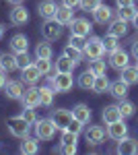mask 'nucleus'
Returning a JSON list of instances; mask_svg holds the SVG:
<instances>
[{"instance_id": "f257e3e1", "label": "nucleus", "mask_w": 138, "mask_h": 155, "mask_svg": "<svg viewBox=\"0 0 138 155\" xmlns=\"http://www.w3.org/2000/svg\"><path fill=\"white\" fill-rule=\"evenodd\" d=\"M47 85L56 91V93H66L72 89V72H56V77H47Z\"/></svg>"}, {"instance_id": "f03ea898", "label": "nucleus", "mask_w": 138, "mask_h": 155, "mask_svg": "<svg viewBox=\"0 0 138 155\" xmlns=\"http://www.w3.org/2000/svg\"><path fill=\"white\" fill-rule=\"evenodd\" d=\"M35 137L39 139V141H52L54 139V134H56L58 126L54 124V120L52 118H41V120H35Z\"/></svg>"}, {"instance_id": "7ed1b4c3", "label": "nucleus", "mask_w": 138, "mask_h": 155, "mask_svg": "<svg viewBox=\"0 0 138 155\" xmlns=\"http://www.w3.org/2000/svg\"><path fill=\"white\" fill-rule=\"evenodd\" d=\"M82 52H85V56H89L91 60L103 58V54H105L103 37H97V35L89 37V39H87V44H85V48H82Z\"/></svg>"}, {"instance_id": "20e7f679", "label": "nucleus", "mask_w": 138, "mask_h": 155, "mask_svg": "<svg viewBox=\"0 0 138 155\" xmlns=\"http://www.w3.org/2000/svg\"><path fill=\"white\" fill-rule=\"evenodd\" d=\"M8 130H11L12 137H17V139H25L27 134H29V122L23 118V116H12V118H8Z\"/></svg>"}, {"instance_id": "39448f33", "label": "nucleus", "mask_w": 138, "mask_h": 155, "mask_svg": "<svg viewBox=\"0 0 138 155\" xmlns=\"http://www.w3.org/2000/svg\"><path fill=\"white\" fill-rule=\"evenodd\" d=\"M76 141H79V134L70 130H62V137H60V149L62 153H68V155H74L76 153Z\"/></svg>"}, {"instance_id": "423d86ee", "label": "nucleus", "mask_w": 138, "mask_h": 155, "mask_svg": "<svg viewBox=\"0 0 138 155\" xmlns=\"http://www.w3.org/2000/svg\"><path fill=\"white\" fill-rule=\"evenodd\" d=\"M41 35L46 37L47 41H54L62 35V25L58 23L56 19H46V23L41 25Z\"/></svg>"}, {"instance_id": "0eeeda50", "label": "nucleus", "mask_w": 138, "mask_h": 155, "mask_svg": "<svg viewBox=\"0 0 138 155\" xmlns=\"http://www.w3.org/2000/svg\"><path fill=\"white\" fill-rule=\"evenodd\" d=\"M128 64H130V56H128L126 50L117 48L114 52H109V66L115 68V71H122V68H126Z\"/></svg>"}, {"instance_id": "6e6552de", "label": "nucleus", "mask_w": 138, "mask_h": 155, "mask_svg": "<svg viewBox=\"0 0 138 155\" xmlns=\"http://www.w3.org/2000/svg\"><path fill=\"white\" fill-rule=\"evenodd\" d=\"M50 118L54 120L58 130H66V126H68L70 120H72V112L70 110H64V107H58V110H52V116Z\"/></svg>"}, {"instance_id": "1a4fd4ad", "label": "nucleus", "mask_w": 138, "mask_h": 155, "mask_svg": "<svg viewBox=\"0 0 138 155\" xmlns=\"http://www.w3.org/2000/svg\"><path fill=\"white\" fill-rule=\"evenodd\" d=\"M120 155H136L138 153V141L136 139H130V137H124L117 141V149H115Z\"/></svg>"}, {"instance_id": "9d476101", "label": "nucleus", "mask_w": 138, "mask_h": 155, "mask_svg": "<svg viewBox=\"0 0 138 155\" xmlns=\"http://www.w3.org/2000/svg\"><path fill=\"white\" fill-rule=\"evenodd\" d=\"M91 23L87 19H72L70 23V35H81V37H87L91 33Z\"/></svg>"}, {"instance_id": "9b49d317", "label": "nucleus", "mask_w": 138, "mask_h": 155, "mask_svg": "<svg viewBox=\"0 0 138 155\" xmlns=\"http://www.w3.org/2000/svg\"><path fill=\"white\" fill-rule=\"evenodd\" d=\"M107 137H109V139H114V141H120V139L128 137V126L122 122V120L111 122V124H107Z\"/></svg>"}, {"instance_id": "f8f14e48", "label": "nucleus", "mask_w": 138, "mask_h": 155, "mask_svg": "<svg viewBox=\"0 0 138 155\" xmlns=\"http://www.w3.org/2000/svg\"><path fill=\"white\" fill-rule=\"evenodd\" d=\"M85 139L89 145H101L105 139V128L103 126H89V130L85 132Z\"/></svg>"}, {"instance_id": "ddd939ff", "label": "nucleus", "mask_w": 138, "mask_h": 155, "mask_svg": "<svg viewBox=\"0 0 138 155\" xmlns=\"http://www.w3.org/2000/svg\"><path fill=\"white\" fill-rule=\"evenodd\" d=\"M29 21V11L25 8L23 4H14L11 11V23L12 25H25Z\"/></svg>"}, {"instance_id": "4468645a", "label": "nucleus", "mask_w": 138, "mask_h": 155, "mask_svg": "<svg viewBox=\"0 0 138 155\" xmlns=\"http://www.w3.org/2000/svg\"><path fill=\"white\" fill-rule=\"evenodd\" d=\"M111 17H114V11H111L107 4H99V6L93 11V19H95V23H99V25L109 23Z\"/></svg>"}, {"instance_id": "2eb2a0df", "label": "nucleus", "mask_w": 138, "mask_h": 155, "mask_svg": "<svg viewBox=\"0 0 138 155\" xmlns=\"http://www.w3.org/2000/svg\"><path fill=\"white\" fill-rule=\"evenodd\" d=\"M39 77H43V74H41L39 68L35 66V62L29 64V66H25L23 71H21V79H23V83H27V85H35L37 81H39Z\"/></svg>"}, {"instance_id": "dca6fc26", "label": "nucleus", "mask_w": 138, "mask_h": 155, "mask_svg": "<svg viewBox=\"0 0 138 155\" xmlns=\"http://www.w3.org/2000/svg\"><path fill=\"white\" fill-rule=\"evenodd\" d=\"M21 101H23V106H27V107H37L39 106V89H37L35 85H29V89L23 91Z\"/></svg>"}, {"instance_id": "f3484780", "label": "nucleus", "mask_w": 138, "mask_h": 155, "mask_svg": "<svg viewBox=\"0 0 138 155\" xmlns=\"http://www.w3.org/2000/svg\"><path fill=\"white\" fill-rule=\"evenodd\" d=\"M4 91H6V97L8 99H21L23 97V81H8L4 85Z\"/></svg>"}, {"instance_id": "a211bd4d", "label": "nucleus", "mask_w": 138, "mask_h": 155, "mask_svg": "<svg viewBox=\"0 0 138 155\" xmlns=\"http://www.w3.org/2000/svg\"><path fill=\"white\" fill-rule=\"evenodd\" d=\"M101 118H103L105 124H111V122H117V120H124V116H122L117 106H105L103 112H101Z\"/></svg>"}, {"instance_id": "6ab92c4d", "label": "nucleus", "mask_w": 138, "mask_h": 155, "mask_svg": "<svg viewBox=\"0 0 138 155\" xmlns=\"http://www.w3.org/2000/svg\"><path fill=\"white\" fill-rule=\"evenodd\" d=\"M54 19H56L62 27H64V25H70V23H72V19H74V8H68V6L62 4V6H58L56 17H54Z\"/></svg>"}, {"instance_id": "aec40b11", "label": "nucleus", "mask_w": 138, "mask_h": 155, "mask_svg": "<svg viewBox=\"0 0 138 155\" xmlns=\"http://www.w3.org/2000/svg\"><path fill=\"white\" fill-rule=\"evenodd\" d=\"M91 110H89V106H85V104H79V106L72 107V118H76L79 122H82V124H89L91 122Z\"/></svg>"}, {"instance_id": "412c9836", "label": "nucleus", "mask_w": 138, "mask_h": 155, "mask_svg": "<svg viewBox=\"0 0 138 155\" xmlns=\"http://www.w3.org/2000/svg\"><path fill=\"white\" fill-rule=\"evenodd\" d=\"M109 33L115 37H124L128 33V21H124V19H115V21H109Z\"/></svg>"}, {"instance_id": "4be33fe9", "label": "nucleus", "mask_w": 138, "mask_h": 155, "mask_svg": "<svg viewBox=\"0 0 138 155\" xmlns=\"http://www.w3.org/2000/svg\"><path fill=\"white\" fill-rule=\"evenodd\" d=\"M29 48V39L23 35V33H17V35H12L11 39V50L14 54H21V52H27Z\"/></svg>"}, {"instance_id": "5701e85b", "label": "nucleus", "mask_w": 138, "mask_h": 155, "mask_svg": "<svg viewBox=\"0 0 138 155\" xmlns=\"http://www.w3.org/2000/svg\"><path fill=\"white\" fill-rule=\"evenodd\" d=\"M56 11H58V4L54 0H43V2L39 4V8H37V12H39L43 19H54V17H56Z\"/></svg>"}, {"instance_id": "b1692460", "label": "nucleus", "mask_w": 138, "mask_h": 155, "mask_svg": "<svg viewBox=\"0 0 138 155\" xmlns=\"http://www.w3.org/2000/svg\"><path fill=\"white\" fill-rule=\"evenodd\" d=\"M39 151V139L35 137V139H31V137H25L23 143H21V153L23 155H35Z\"/></svg>"}, {"instance_id": "393cba45", "label": "nucleus", "mask_w": 138, "mask_h": 155, "mask_svg": "<svg viewBox=\"0 0 138 155\" xmlns=\"http://www.w3.org/2000/svg\"><path fill=\"white\" fill-rule=\"evenodd\" d=\"M14 68H17V56L2 52V54H0V71L2 72H12Z\"/></svg>"}, {"instance_id": "a878e982", "label": "nucleus", "mask_w": 138, "mask_h": 155, "mask_svg": "<svg viewBox=\"0 0 138 155\" xmlns=\"http://www.w3.org/2000/svg\"><path fill=\"white\" fill-rule=\"evenodd\" d=\"M120 72H122V81H124L128 87H130V85H138V68L136 66H130V64H128L126 68H122Z\"/></svg>"}, {"instance_id": "bb28decb", "label": "nucleus", "mask_w": 138, "mask_h": 155, "mask_svg": "<svg viewBox=\"0 0 138 155\" xmlns=\"http://www.w3.org/2000/svg\"><path fill=\"white\" fill-rule=\"evenodd\" d=\"M54 95H56V91H54L50 85H46V87H39V106L50 107L52 104H54Z\"/></svg>"}, {"instance_id": "cd10ccee", "label": "nucleus", "mask_w": 138, "mask_h": 155, "mask_svg": "<svg viewBox=\"0 0 138 155\" xmlns=\"http://www.w3.org/2000/svg\"><path fill=\"white\" fill-rule=\"evenodd\" d=\"M74 66H76V62L72 58H68L66 54H62V56L56 60V72H72Z\"/></svg>"}, {"instance_id": "c85d7f7f", "label": "nucleus", "mask_w": 138, "mask_h": 155, "mask_svg": "<svg viewBox=\"0 0 138 155\" xmlns=\"http://www.w3.org/2000/svg\"><path fill=\"white\" fill-rule=\"evenodd\" d=\"M109 93L115 97V99H124L128 95V85L120 79V81H114V83L109 85Z\"/></svg>"}, {"instance_id": "c756f323", "label": "nucleus", "mask_w": 138, "mask_h": 155, "mask_svg": "<svg viewBox=\"0 0 138 155\" xmlns=\"http://www.w3.org/2000/svg\"><path fill=\"white\" fill-rule=\"evenodd\" d=\"M109 79H107V74H97L95 77V83H93V91L95 93H105V91H109Z\"/></svg>"}, {"instance_id": "7c9ffc66", "label": "nucleus", "mask_w": 138, "mask_h": 155, "mask_svg": "<svg viewBox=\"0 0 138 155\" xmlns=\"http://www.w3.org/2000/svg\"><path fill=\"white\" fill-rule=\"evenodd\" d=\"M52 54H54V50H52V46H50L47 41H41V44H37V48H35V58L52 60Z\"/></svg>"}, {"instance_id": "2f4dec72", "label": "nucleus", "mask_w": 138, "mask_h": 155, "mask_svg": "<svg viewBox=\"0 0 138 155\" xmlns=\"http://www.w3.org/2000/svg\"><path fill=\"white\" fill-rule=\"evenodd\" d=\"M120 112H122V116H124V118H132V116H134V112H136V106H134V104H132V101H128L126 97H124V99H120Z\"/></svg>"}, {"instance_id": "473e14b6", "label": "nucleus", "mask_w": 138, "mask_h": 155, "mask_svg": "<svg viewBox=\"0 0 138 155\" xmlns=\"http://www.w3.org/2000/svg\"><path fill=\"white\" fill-rule=\"evenodd\" d=\"M93 83H95V74L91 71H85L79 77V87L81 89H93Z\"/></svg>"}, {"instance_id": "72a5a7b5", "label": "nucleus", "mask_w": 138, "mask_h": 155, "mask_svg": "<svg viewBox=\"0 0 138 155\" xmlns=\"http://www.w3.org/2000/svg\"><path fill=\"white\" fill-rule=\"evenodd\" d=\"M89 71L97 77V74H105L107 72V66H105V60H101V58H95L91 62V66H89Z\"/></svg>"}, {"instance_id": "f704fd0d", "label": "nucleus", "mask_w": 138, "mask_h": 155, "mask_svg": "<svg viewBox=\"0 0 138 155\" xmlns=\"http://www.w3.org/2000/svg\"><path fill=\"white\" fill-rule=\"evenodd\" d=\"M64 54H66L68 58H72L74 62H76V64H79V62L82 60V56H85V52H82V50L74 48V46H70V44L66 46V48H64Z\"/></svg>"}, {"instance_id": "c9c22d12", "label": "nucleus", "mask_w": 138, "mask_h": 155, "mask_svg": "<svg viewBox=\"0 0 138 155\" xmlns=\"http://www.w3.org/2000/svg\"><path fill=\"white\" fill-rule=\"evenodd\" d=\"M117 39L120 37L111 35V33H107V35L103 37V46H105V52H114V50L120 48V44H117Z\"/></svg>"}, {"instance_id": "e433bc0d", "label": "nucleus", "mask_w": 138, "mask_h": 155, "mask_svg": "<svg viewBox=\"0 0 138 155\" xmlns=\"http://www.w3.org/2000/svg\"><path fill=\"white\" fill-rule=\"evenodd\" d=\"M17 56V68L19 71H23L25 66H29V64H33V58L27 54V52H21V54H14Z\"/></svg>"}, {"instance_id": "4c0bfd02", "label": "nucleus", "mask_w": 138, "mask_h": 155, "mask_svg": "<svg viewBox=\"0 0 138 155\" xmlns=\"http://www.w3.org/2000/svg\"><path fill=\"white\" fill-rule=\"evenodd\" d=\"M99 4H101V0H81V2H79L81 11H85V12H93Z\"/></svg>"}, {"instance_id": "58836bf2", "label": "nucleus", "mask_w": 138, "mask_h": 155, "mask_svg": "<svg viewBox=\"0 0 138 155\" xmlns=\"http://www.w3.org/2000/svg\"><path fill=\"white\" fill-rule=\"evenodd\" d=\"M134 12H136V6H134V4H132V6H122V8H120V19L132 21V19H134Z\"/></svg>"}, {"instance_id": "ea45409f", "label": "nucleus", "mask_w": 138, "mask_h": 155, "mask_svg": "<svg viewBox=\"0 0 138 155\" xmlns=\"http://www.w3.org/2000/svg\"><path fill=\"white\" fill-rule=\"evenodd\" d=\"M35 66L39 68L41 74H50V71H52V62L46 60V58H37V60H35Z\"/></svg>"}, {"instance_id": "a19ab883", "label": "nucleus", "mask_w": 138, "mask_h": 155, "mask_svg": "<svg viewBox=\"0 0 138 155\" xmlns=\"http://www.w3.org/2000/svg\"><path fill=\"white\" fill-rule=\"evenodd\" d=\"M82 126H85L82 122H79V120H76V118H72V120H70V124H68V126H66V130L74 132V134H81V132H82Z\"/></svg>"}, {"instance_id": "79ce46f5", "label": "nucleus", "mask_w": 138, "mask_h": 155, "mask_svg": "<svg viewBox=\"0 0 138 155\" xmlns=\"http://www.w3.org/2000/svg\"><path fill=\"white\" fill-rule=\"evenodd\" d=\"M29 124H35V120H37V116H35V107H27L25 106V110H23V114H21Z\"/></svg>"}, {"instance_id": "37998d69", "label": "nucleus", "mask_w": 138, "mask_h": 155, "mask_svg": "<svg viewBox=\"0 0 138 155\" xmlns=\"http://www.w3.org/2000/svg\"><path fill=\"white\" fill-rule=\"evenodd\" d=\"M70 46H74V48H79V50H82L85 48V37H81V35H70V41H68Z\"/></svg>"}, {"instance_id": "c03bdc74", "label": "nucleus", "mask_w": 138, "mask_h": 155, "mask_svg": "<svg viewBox=\"0 0 138 155\" xmlns=\"http://www.w3.org/2000/svg\"><path fill=\"white\" fill-rule=\"evenodd\" d=\"M115 4H117V8H122V6H132L134 0H115Z\"/></svg>"}, {"instance_id": "a18cd8bd", "label": "nucleus", "mask_w": 138, "mask_h": 155, "mask_svg": "<svg viewBox=\"0 0 138 155\" xmlns=\"http://www.w3.org/2000/svg\"><path fill=\"white\" fill-rule=\"evenodd\" d=\"M79 2H81V0H62V4H64V6H68V8L79 6Z\"/></svg>"}, {"instance_id": "49530a36", "label": "nucleus", "mask_w": 138, "mask_h": 155, "mask_svg": "<svg viewBox=\"0 0 138 155\" xmlns=\"http://www.w3.org/2000/svg\"><path fill=\"white\" fill-rule=\"evenodd\" d=\"M132 56H134V58L138 60V39L134 41V44H132Z\"/></svg>"}, {"instance_id": "de8ad7c7", "label": "nucleus", "mask_w": 138, "mask_h": 155, "mask_svg": "<svg viewBox=\"0 0 138 155\" xmlns=\"http://www.w3.org/2000/svg\"><path fill=\"white\" fill-rule=\"evenodd\" d=\"M6 72H2L0 71V89H4V85H6V77H4Z\"/></svg>"}, {"instance_id": "09e8293b", "label": "nucleus", "mask_w": 138, "mask_h": 155, "mask_svg": "<svg viewBox=\"0 0 138 155\" xmlns=\"http://www.w3.org/2000/svg\"><path fill=\"white\" fill-rule=\"evenodd\" d=\"M132 23H134V27H136V29H138V11L134 12V19H132Z\"/></svg>"}, {"instance_id": "8fccbe9b", "label": "nucleus", "mask_w": 138, "mask_h": 155, "mask_svg": "<svg viewBox=\"0 0 138 155\" xmlns=\"http://www.w3.org/2000/svg\"><path fill=\"white\" fill-rule=\"evenodd\" d=\"M6 2H11L12 6H14V4H23V0H6Z\"/></svg>"}, {"instance_id": "3c124183", "label": "nucleus", "mask_w": 138, "mask_h": 155, "mask_svg": "<svg viewBox=\"0 0 138 155\" xmlns=\"http://www.w3.org/2000/svg\"><path fill=\"white\" fill-rule=\"evenodd\" d=\"M4 37V25H0V39Z\"/></svg>"}, {"instance_id": "603ef678", "label": "nucleus", "mask_w": 138, "mask_h": 155, "mask_svg": "<svg viewBox=\"0 0 138 155\" xmlns=\"http://www.w3.org/2000/svg\"><path fill=\"white\" fill-rule=\"evenodd\" d=\"M136 68H138V62H136Z\"/></svg>"}]
</instances>
